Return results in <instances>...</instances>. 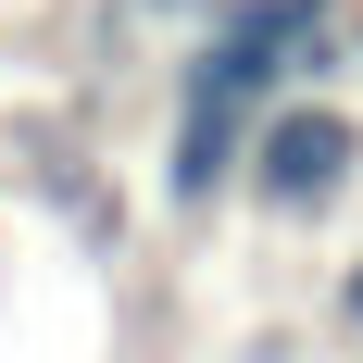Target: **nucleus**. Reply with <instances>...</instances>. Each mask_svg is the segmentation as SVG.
I'll return each mask as SVG.
<instances>
[{
  "instance_id": "f257e3e1",
  "label": "nucleus",
  "mask_w": 363,
  "mask_h": 363,
  "mask_svg": "<svg viewBox=\"0 0 363 363\" xmlns=\"http://www.w3.org/2000/svg\"><path fill=\"white\" fill-rule=\"evenodd\" d=\"M363 176V113L326 101V88H289V101H263L251 125V163H238V201H251L263 225H313L338 213Z\"/></svg>"
},
{
  "instance_id": "20e7f679",
  "label": "nucleus",
  "mask_w": 363,
  "mask_h": 363,
  "mask_svg": "<svg viewBox=\"0 0 363 363\" xmlns=\"http://www.w3.org/2000/svg\"><path fill=\"white\" fill-rule=\"evenodd\" d=\"M138 13H188V26H201V13H213V0H138Z\"/></svg>"
},
{
  "instance_id": "39448f33",
  "label": "nucleus",
  "mask_w": 363,
  "mask_h": 363,
  "mask_svg": "<svg viewBox=\"0 0 363 363\" xmlns=\"http://www.w3.org/2000/svg\"><path fill=\"white\" fill-rule=\"evenodd\" d=\"M351 50H363V38H351Z\"/></svg>"
},
{
  "instance_id": "7ed1b4c3",
  "label": "nucleus",
  "mask_w": 363,
  "mask_h": 363,
  "mask_svg": "<svg viewBox=\"0 0 363 363\" xmlns=\"http://www.w3.org/2000/svg\"><path fill=\"white\" fill-rule=\"evenodd\" d=\"M326 326H338V338H351V351H363V251L338 263V289H326Z\"/></svg>"
},
{
  "instance_id": "f03ea898",
  "label": "nucleus",
  "mask_w": 363,
  "mask_h": 363,
  "mask_svg": "<svg viewBox=\"0 0 363 363\" xmlns=\"http://www.w3.org/2000/svg\"><path fill=\"white\" fill-rule=\"evenodd\" d=\"M251 101H225V88H176V138H163V213L176 225H213L238 201V163H251Z\"/></svg>"
}]
</instances>
